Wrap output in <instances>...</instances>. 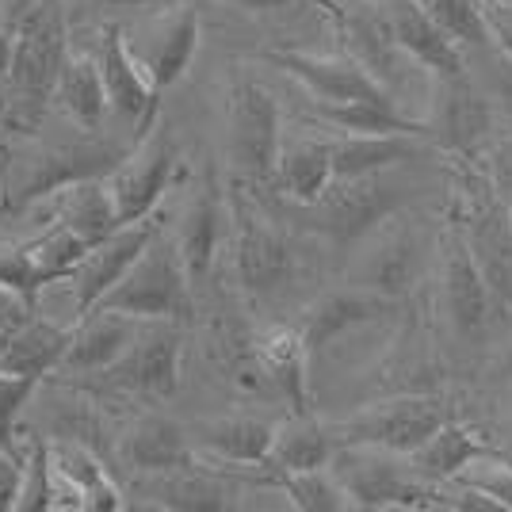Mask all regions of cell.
Instances as JSON below:
<instances>
[{
	"mask_svg": "<svg viewBox=\"0 0 512 512\" xmlns=\"http://www.w3.org/2000/svg\"><path fill=\"white\" fill-rule=\"evenodd\" d=\"M69 20L62 0H35L23 16L16 43H12V65H8V115L12 127L31 134L39 123L46 100H54V85L69 62Z\"/></svg>",
	"mask_w": 512,
	"mask_h": 512,
	"instance_id": "obj_1",
	"label": "cell"
},
{
	"mask_svg": "<svg viewBox=\"0 0 512 512\" xmlns=\"http://www.w3.org/2000/svg\"><path fill=\"white\" fill-rule=\"evenodd\" d=\"M451 218L467 234V245L482 276L490 283L493 302L512 306V203L486 180L478 161L455 157V207Z\"/></svg>",
	"mask_w": 512,
	"mask_h": 512,
	"instance_id": "obj_2",
	"label": "cell"
},
{
	"mask_svg": "<svg viewBox=\"0 0 512 512\" xmlns=\"http://www.w3.org/2000/svg\"><path fill=\"white\" fill-rule=\"evenodd\" d=\"M123 146L100 142L85 134L73 146H46L27 157H4L0 161V211H27L46 195H58L62 188L88 180V176H111L127 161Z\"/></svg>",
	"mask_w": 512,
	"mask_h": 512,
	"instance_id": "obj_3",
	"label": "cell"
},
{
	"mask_svg": "<svg viewBox=\"0 0 512 512\" xmlns=\"http://www.w3.org/2000/svg\"><path fill=\"white\" fill-rule=\"evenodd\" d=\"M192 287L195 283L180 260L176 241L157 230L150 249L96 302V310H115V314H130L138 321H188L192 318Z\"/></svg>",
	"mask_w": 512,
	"mask_h": 512,
	"instance_id": "obj_4",
	"label": "cell"
},
{
	"mask_svg": "<svg viewBox=\"0 0 512 512\" xmlns=\"http://www.w3.org/2000/svg\"><path fill=\"white\" fill-rule=\"evenodd\" d=\"M329 470L341 478L352 509H451L448 486L417 478L406 455L379 448H337Z\"/></svg>",
	"mask_w": 512,
	"mask_h": 512,
	"instance_id": "obj_5",
	"label": "cell"
},
{
	"mask_svg": "<svg viewBox=\"0 0 512 512\" xmlns=\"http://www.w3.org/2000/svg\"><path fill=\"white\" fill-rule=\"evenodd\" d=\"M226 138H230V165L249 184L276 180L279 153H283V111L268 88L237 73L226 88Z\"/></svg>",
	"mask_w": 512,
	"mask_h": 512,
	"instance_id": "obj_6",
	"label": "cell"
},
{
	"mask_svg": "<svg viewBox=\"0 0 512 512\" xmlns=\"http://www.w3.org/2000/svg\"><path fill=\"white\" fill-rule=\"evenodd\" d=\"M448 421H455L451 402L432 398V394H402L390 402H375V406L360 409V413H352L329 428H333L341 448H379L394 451V455H409Z\"/></svg>",
	"mask_w": 512,
	"mask_h": 512,
	"instance_id": "obj_7",
	"label": "cell"
},
{
	"mask_svg": "<svg viewBox=\"0 0 512 512\" xmlns=\"http://www.w3.org/2000/svg\"><path fill=\"white\" fill-rule=\"evenodd\" d=\"M413 192L402 184H390L383 176H360V180H333V188L321 195L314 207H302L310 230L329 237L333 245H356L375 234L386 218L406 207Z\"/></svg>",
	"mask_w": 512,
	"mask_h": 512,
	"instance_id": "obj_8",
	"label": "cell"
},
{
	"mask_svg": "<svg viewBox=\"0 0 512 512\" xmlns=\"http://www.w3.org/2000/svg\"><path fill=\"white\" fill-rule=\"evenodd\" d=\"M230 222H234V268L241 287L264 299L276 295L287 279L295 276V253L291 241L268 214L253 207L245 195L230 188Z\"/></svg>",
	"mask_w": 512,
	"mask_h": 512,
	"instance_id": "obj_9",
	"label": "cell"
},
{
	"mask_svg": "<svg viewBox=\"0 0 512 512\" xmlns=\"http://www.w3.org/2000/svg\"><path fill=\"white\" fill-rule=\"evenodd\" d=\"M264 62L283 69L287 77H295L314 104H398L390 96V88L356 62L352 54H310V50H264Z\"/></svg>",
	"mask_w": 512,
	"mask_h": 512,
	"instance_id": "obj_10",
	"label": "cell"
},
{
	"mask_svg": "<svg viewBox=\"0 0 512 512\" xmlns=\"http://www.w3.org/2000/svg\"><path fill=\"white\" fill-rule=\"evenodd\" d=\"M176 138L169 127H150L138 146L127 153V161L107 176L111 192H115V207H119V222H142L150 218V211L157 207V199L169 188L172 172H176Z\"/></svg>",
	"mask_w": 512,
	"mask_h": 512,
	"instance_id": "obj_11",
	"label": "cell"
},
{
	"mask_svg": "<svg viewBox=\"0 0 512 512\" xmlns=\"http://www.w3.org/2000/svg\"><path fill=\"white\" fill-rule=\"evenodd\" d=\"M440 295H444V314L455 341L474 344L482 341L486 321H490L493 291L478 260L470 253L467 234L459 230V222L451 218L448 234H444V276H440Z\"/></svg>",
	"mask_w": 512,
	"mask_h": 512,
	"instance_id": "obj_12",
	"label": "cell"
},
{
	"mask_svg": "<svg viewBox=\"0 0 512 512\" xmlns=\"http://www.w3.org/2000/svg\"><path fill=\"white\" fill-rule=\"evenodd\" d=\"M180 356L184 344L176 321H142L134 344L107 367V383L142 398H169L180 386Z\"/></svg>",
	"mask_w": 512,
	"mask_h": 512,
	"instance_id": "obj_13",
	"label": "cell"
},
{
	"mask_svg": "<svg viewBox=\"0 0 512 512\" xmlns=\"http://www.w3.org/2000/svg\"><path fill=\"white\" fill-rule=\"evenodd\" d=\"M127 39L130 50L138 54V62L146 65L153 92L161 100L188 73L195 50H199V12L192 8V0L161 8V12H153V20H146V27L138 35L127 31Z\"/></svg>",
	"mask_w": 512,
	"mask_h": 512,
	"instance_id": "obj_14",
	"label": "cell"
},
{
	"mask_svg": "<svg viewBox=\"0 0 512 512\" xmlns=\"http://www.w3.org/2000/svg\"><path fill=\"white\" fill-rule=\"evenodd\" d=\"M398 50L413 58L432 81H455L467 77V50L451 39L440 23L428 16L417 0H375Z\"/></svg>",
	"mask_w": 512,
	"mask_h": 512,
	"instance_id": "obj_15",
	"label": "cell"
},
{
	"mask_svg": "<svg viewBox=\"0 0 512 512\" xmlns=\"http://www.w3.org/2000/svg\"><path fill=\"white\" fill-rule=\"evenodd\" d=\"M157 230H161L157 222L142 218V222L119 226L111 237L88 249V256L77 264V272L69 276V283H73V321L96 310V302L104 299L107 291L134 268V260L150 249Z\"/></svg>",
	"mask_w": 512,
	"mask_h": 512,
	"instance_id": "obj_16",
	"label": "cell"
},
{
	"mask_svg": "<svg viewBox=\"0 0 512 512\" xmlns=\"http://www.w3.org/2000/svg\"><path fill=\"white\" fill-rule=\"evenodd\" d=\"M96 62L104 73L107 100L119 115H127L138 123V134H146L150 127H157L161 119V100L153 92V81L146 73V65L138 62V54L130 50L127 27L123 23H107L100 31V50Z\"/></svg>",
	"mask_w": 512,
	"mask_h": 512,
	"instance_id": "obj_17",
	"label": "cell"
},
{
	"mask_svg": "<svg viewBox=\"0 0 512 512\" xmlns=\"http://www.w3.org/2000/svg\"><path fill=\"white\" fill-rule=\"evenodd\" d=\"M226 218H230V195L218 180V169L207 165L199 184H195L188 207L180 214V226H176V249H180V260L188 268L192 283H203L211 276L214 256H218V245H222V230H226Z\"/></svg>",
	"mask_w": 512,
	"mask_h": 512,
	"instance_id": "obj_18",
	"label": "cell"
},
{
	"mask_svg": "<svg viewBox=\"0 0 512 512\" xmlns=\"http://www.w3.org/2000/svg\"><path fill=\"white\" fill-rule=\"evenodd\" d=\"M428 123V138L440 153L451 157H474L482 146V138L493 130V107L490 100L470 85V77H455V81H436V96H432V115Z\"/></svg>",
	"mask_w": 512,
	"mask_h": 512,
	"instance_id": "obj_19",
	"label": "cell"
},
{
	"mask_svg": "<svg viewBox=\"0 0 512 512\" xmlns=\"http://www.w3.org/2000/svg\"><path fill=\"white\" fill-rule=\"evenodd\" d=\"M390 302L394 299H386L379 291L356 283V287H341V291H325L321 299H314L302 310V318L295 325H299L302 341H306L310 356H314V352L329 348L348 329H360L367 321L383 318L386 310H390Z\"/></svg>",
	"mask_w": 512,
	"mask_h": 512,
	"instance_id": "obj_20",
	"label": "cell"
},
{
	"mask_svg": "<svg viewBox=\"0 0 512 512\" xmlns=\"http://www.w3.org/2000/svg\"><path fill=\"white\" fill-rule=\"evenodd\" d=\"M253 356L264 371V383L276 390L279 398H287V406L295 413H310V348L302 341L299 325H272L264 329L253 344Z\"/></svg>",
	"mask_w": 512,
	"mask_h": 512,
	"instance_id": "obj_21",
	"label": "cell"
},
{
	"mask_svg": "<svg viewBox=\"0 0 512 512\" xmlns=\"http://www.w3.org/2000/svg\"><path fill=\"white\" fill-rule=\"evenodd\" d=\"M119 463L134 474H176L192 463L188 432L169 417H138L119 436Z\"/></svg>",
	"mask_w": 512,
	"mask_h": 512,
	"instance_id": "obj_22",
	"label": "cell"
},
{
	"mask_svg": "<svg viewBox=\"0 0 512 512\" xmlns=\"http://www.w3.org/2000/svg\"><path fill=\"white\" fill-rule=\"evenodd\" d=\"M493 455H497V444L482 440L474 428L448 421L440 432H432L421 448L409 451L406 459L417 478H425L432 486H448L463 470L478 467V463H486Z\"/></svg>",
	"mask_w": 512,
	"mask_h": 512,
	"instance_id": "obj_23",
	"label": "cell"
},
{
	"mask_svg": "<svg viewBox=\"0 0 512 512\" xmlns=\"http://www.w3.org/2000/svg\"><path fill=\"white\" fill-rule=\"evenodd\" d=\"M432 142L421 134H341L333 138V176L337 180H360V176H383V172L421 157Z\"/></svg>",
	"mask_w": 512,
	"mask_h": 512,
	"instance_id": "obj_24",
	"label": "cell"
},
{
	"mask_svg": "<svg viewBox=\"0 0 512 512\" xmlns=\"http://www.w3.org/2000/svg\"><path fill=\"white\" fill-rule=\"evenodd\" d=\"M142 321L115 310H92L73 321V344L65 352V371H107L138 337Z\"/></svg>",
	"mask_w": 512,
	"mask_h": 512,
	"instance_id": "obj_25",
	"label": "cell"
},
{
	"mask_svg": "<svg viewBox=\"0 0 512 512\" xmlns=\"http://www.w3.org/2000/svg\"><path fill=\"white\" fill-rule=\"evenodd\" d=\"M54 222L69 226L77 237H85L88 245H100L111 237L123 222H119V207H115V192L107 184V176H88L58 192V211Z\"/></svg>",
	"mask_w": 512,
	"mask_h": 512,
	"instance_id": "obj_26",
	"label": "cell"
},
{
	"mask_svg": "<svg viewBox=\"0 0 512 512\" xmlns=\"http://www.w3.org/2000/svg\"><path fill=\"white\" fill-rule=\"evenodd\" d=\"M276 428L279 425L256 421V417H214V421L195 425V444L222 463L264 467L276 444Z\"/></svg>",
	"mask_w": 512,
	"mask_h": 512,
	"instance_id": "obj_27",
	"label": "cell"
},
{
	"mask_svg": "<svg viewBox=\"0 0 512 512\" xmlns=\"http://www.w3.org/2000/svg\"><path fill=\"white\" fill-rule=\"evenodd\" d=\"M337 436L333 428L314 421L310 413H295L287 425L276 428V444H272V455L264 470L272 474H302V470H325L337 455Z\"/></svg>",
	"mask_w": 512,
	"mask_h": 512,
	"instance_id": "obj_28",
	"label": "cell"
},
{
	"mask_svg": "<svg viewBox=\"0 0 512 512\" xmlns=\"http://www.w3.org/2000/svg\"><path fill=\"white\" fill-rule=\"evenodd\" d=\"M333 142L321 138H302L295 146L279 153L276 184L295 207H314L321 195L333 188Z\"/></svg>",
	"mask_w": 512,
	"mask_h": 512,
	"instance_id": "obj_29",
	"label": "cell"
},
{
	"mask_svg": "<svg viewBox=\"0 0 512 512\" xmlns=\"http://www.w3.org/2000/svg\"><path fill=\"white\" fill-rule=\"evenodd\" d=\"M54 100L85 134H96L100 123H104V111L111 107L100 62L88 58V54H69L62 77L54 85Z\"/></svg>",
	"mask_w": 512,
	"mask_h": 512,
	"instance_id": "obj_30",
	"label": "cell"
},
{
	"mask_svg": "<svg viewBox=\"0 0 512 512\" xmlns=\"http://www.w3.org/2000/svg\"><path fill=\"white\" fill-rule=\"evenodd\" d=\"M50 459H54V467L62 470L65 478L81 490L85 509H92V512L123 509V493L115 490V482H111L104 474V467H100V459H96L85 444H77V440H58V444H50Z\"/></svg>",
	"mask_w": 512,
	"mask_h": 512,
	"instance_id": "obj_31",
	"label": "cell"
},
{
	"mask_svg": "<svg viewBox=\"0 0 512 512\" xmlns=\"http://www.w3.org/2000/svg\"><path fill=\"white\" fill-rule=\"evenodd\" d=\"M413 264H417V253H413V237L409 234H386L379 241L375 253H367L360 268V287H371L386 299H398L413 279Z\"/></svg>",
	"mask_w": 512,
	"mask_h": 512,
	"instance_id": "obj_32",
	"label": "cell"
},
{
	"mask_svg": "<svg viewBox=\"0 0 512 512\" xmlns=\"http://www.w3.org/2000/svg\"><path fill=\"white\" fill-rule=\"evenodd\" d=\"M283 493L291 497L295 509L306 512H344L352 509V497L341 486V478L333 470H302V474H279L276 478Z\"/></svg>",
	"mask_w": 512,
	"mask_h": 512,
	"instance_id": "obj_33",
	"label": "cell"
},
{
	"mask_svg": "<svg viewBox=\"0 0 512 512\" xmlns=\"http://www.w3.org/2000/svg\"><path fill=\"white\" fill-rule=\"evenodd\" d=\"M88 249H92V245H88L85 237H77L69 226L54 222V218H50V226H46L43 234L31 237V253H35L39 268H43L54 283L73 276V272H77V264L88 256Z\"/></svg>",
	"mask_w": 512,
	"mask_h": 512,
	"instance_id": "obj_34",
	"label": "cell"
},
{
	"mask_svg": "<svg viewBox=\"0 0 512 512\" xmlns=\"http://www.w3.org/2000/svg\"><path fill=\"white\" fill-rule=\"evenodd\" d=\"M46 283H54V279L39 268V260L31 253V241L0 237V287L35 306V299H39V291H43Z\"/></svg>",
	"mask_w": 512,
	"mask_h": 512,
	"instance_id": "obj_35",
	"label": "cell"
},
{
	"mask_svg": "<svg viewBox=\"0 0 512 512\" xmlns=\"http://www.w3.org/2000/svg\"><path fill=\"white\" fill-rule=\"evenodd\" d=\"M432 20L448 31L463 50L490 43V27L482 16V0H417Z\"/></svg>",
	"mask_w": 512,
	"mask_h": 512,
	"instance_id": "obj_36",
	"label": "cell"
},
{
	"mask_svg": "<svg viewBox=\"0 0 512 512\" xmlns=\"http://www.w3.org/2000/svg\"><path fill=\"white\" fill-rule=\"evenodd\" d=\"M230 490L207 474H176L161 486V509L184 512H222L230 509Z\"/></svg>",
	"mask_w": 512,
	"mask_h": 512,
	"instance_id": "obj_37",
	"label": "cell"
},
{
	"mask_svg": "<svg viewBox=\"0 0 512 512\" xmlns=\"http://www.w3.org/2000/svg\"><path fill=\"white\" fill-rule=\"evenodd\" d=\"M16 509L20 512L54 509V459H50V444H31V451H27V467H23V486Z\"/></svg>",
	"mask_w": 512,
	"mask_h": 512,
	"instance_id": "obj_38",
	"label": "cell"
},
{
	"mask_svg": "<svg viewBox=\"0 0 512 512\" xmlns=\"http://www.w3.org/2000/svg\"><path fill=\"white\" fill-rule=\"evenodd\" d=\"M35 386H39V379L12 375V371L0 367V444H4V448H16V444H12V428H16L20 409L31 402Z\"/></svg>",
	"mask_w": 512,
	"mask_h": 512,
	"instance_id": "obj_39",
	"label": "cell"
},
{
	"mask_svg": "<svg viewBox=\"0 0 512 512\" xmlns=\"http://www.w3.org/2000/svg\"><path fill=\"white\" fill-rule=\"evenodd\" d=\"M455 482H459V486H470V490H478L482 497H490L497 509L512 512V467H505V463L486 459L482 470H463Z\"/></svg>",
	"mask_w": 512,
	"mask_h": 512,
	"instance_id": "obj_40",
	"label": "cell"
},
{
	"mask_svg": "<svg viewBox=\"0 0 512 512\" xmlns=\"http://www.w3.org/2000/svg\"><path fill=\"white\" fill-rule=\"evenodd\" d=\"M478 169L486 172V180L512 203V130L505 138H497L490 150L482 153Z\"/></svg>",
	"mask_w": 512,
	"mask_h": 512,
	"instance_id": "obj_41",
	"label": "cell"
},
{
	"mask_svg": "<svg viewBox=\"0 0 512 512\" xmlns=\"http://www.w3.org/2000/svg\"><path fill=\"white\" fill-rule=\"evenodd\" d=\"M23 467H27V459H20L16 448H4L0 444V512L16 509L23 486Z\"/></svg>",
	"mask_w": 512,
	"mask_h": 512,
	"instance_id": "obj_42",
	"label": "cell"
},
{
	"mask_svg": "<svg viewBox=\"0 0 512 512\" xmlns=\"http://www.w3.org/2000/svg\"><path fill=\"white\" fill-rule=\"evenodd\" d=\"M482 16L490 27V43H497V50L512 58V4L501 0H482Z\"/></svg>",
	"mask_w": 512,
	"mask_h": 512,
	"instance_id": "obj_43",
	"label": "cell"
},
{
	"mask_svg": "<svg viewBox=\"0 0 512 512\" xmlns=\"http://www.w3.org/2000/svg\"><path fill=\"white\" fill-rule=\"evenodd\" d=\"M96 8H115V12H161L172 4H188V0H92Z\"/></svg>",
	"mask_w": 512,
	"mask_h": 512,
	"instance_id": "obj_44",
	"label": "cell"
},
{
	"mask_svg": "<svg viewBox=\"0 0 512 512\" xmlns=\"http://www.w3.org/2000/svg\"><path fill=\"white\" fill-rule=\"evenodd\" d=\"M226 4H234L241 12H279V8H287L295 0H226Z\"/></svg>",
	"mask_w": 512,
	"mask_h": 512,
	"instance_id": "obj_45",
	"label": "cell"
},
{
	"mask_svg": "<svg viewBox=\"0 0 512 512\" xmlns=\"http://www.w3.org/2000/svg\"><path fill=\"white\" fill-rule=\"evenodd\" d=\"M12 43L16 35L8 27H0V81H8V65H12Z\"/></svg>",
	"mask_w": 512,
	"mask_h": 512,
	"instance_id": "obj_46",
	"label": "cell"
},
{
	"mask_svg": "<svg viewBox=\"0 0 512 512\" xmlns=\"http://www.w3.org/2000/svg\"><path fill=\"white\" fill-rule=\"evenodd\" d=\"M493 375H497V379H512V344L505 348V356L497 360V367H493Z\"/></svg>",
	"mask_w": 512,
	"mask_h": 512,
	"instance_id": "obj_47",
	"label": "cell"
},
{
	"mask_svg": "<svg viewBox=\"0 0 512 512\" xmlns=\"http://www.w3.org/2000/svg\"><path fill=\"white\" fill-rule=\"evenodd\" d=\"M4 107H8V92H4V88H0V111H4Z\"/></svg>",
	"mask_w": 512,
	"mask_h": 512,
	"instance_id": "obj_48",
	"label": "cell"
},
{
	"mask_svg": "<svg viewBox=\"0 0 512 512\" xmlns=\"http://www.w3.org/2000/svg\"><path fill=\"white\" fill-rule=\"evenodd\" d=\"M501 4H512V0H501Z\"/></svg>",
	"mask_w": 512,
	"mask_h": 512,
	"instance_id": "obj_49",
	"label": "cell"
}]
</instances>
